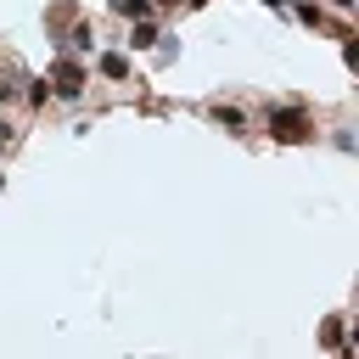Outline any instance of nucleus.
<instances>
[{
	"mask_svg": "<svg viewBox=\"0 0 359 359\" xmlns=\"http://www.w3.org/2000/svg\"><path fill=\"white\" fill-rule=\"evenodd\" d=\"M95 67H101V79L123 84V79H129V50H101V56H95Z\"/></svg>",
	"mask_w": 359,
	"mask_h": 359,
	"instance_id": "nucleus-3",
	"label": "nucleus"
},
{
	"mask_svg": "<svg viewBox=\"0 0 359 359\" xmlns=\"http://www.w3.org/2000/svg\"><path fill=\"white\" fill-rule=\"evenodd\" d=\"M151 6H180V0H151Z\"/></svg>",
	"mask_w": 359,
	"mask_h": 359,
	"instance_id": "nucleus-12",
	"label": "nucleus"
},
{
	"mask_svg": "<svg viewBox=\"0 0 359 359\" xmlns=\"http://www.w3.org/2000/svg\"><path fill=\"white\" fill-rule=\"evenodd\" d=\"M107 6H112L118 17H129V22H135V17H151V11H157L151 0H107Z\"/></svg>",
	"mask_w": 359,
	"mask_h": 359,
	"instance_id": "nucleus-8",
	"label": "nucleus"
},
{
	"mask_svg": "<svg viewBox=\"0 0 359 359\" xmlns=\"http://www.w3.org/2000/svg\"><path fill=\"white\" fill-rule=\"evenodd\" d=\"M45 79H50V90H56L62 101H79V95H84V84H90V73H84V67H79L73 56H56Z\"/></svg>",
	"mask_w": 359,
	"mask_h": 359,
	"instance_id": "nucleus-2",
	"label": "nucleus"
},
{
	"mask_svg": "<svg viewBox=\"0 0 359 359\" xmlns=\"http://www.w3.org/2000/svg\"><path fill=\"white\" fill-rule=\"evenodd\" d=\"M208 118H213V123H224V129H236V135L247 129V112H241V107H224V101H213V107H208Z\"/></svg>",
	"mask_w": 359,
	"mask_h": 359,
	"instance_id": "nucleus-5",
	"label": "nucleus"
},
{
	"mask_svg": "<svg viewBox=\"0 0 359 359\" xmlns=\"http://www.w3.org/2000/svg\"><path fill=\"white\" fill-rule=\"evenodd\" d=\"M269 135H275V140H286V146L314 140V118H309L303 107H269Z\"/></svg>",
	"mask_w": 359,
	"mask_h": 359,
	"instance_id": "nucleus-1",
	"label": "nucleus"
},
{
	"mask_svg": "<svg viewBox=\"0 0 359 359\" xmlns=\"http://www.w3.org/2000/svg\"><path fill=\"white\" fill-rule=\"evenodd\" d=\"M286 6H292V17H297L303 28H325V11H320L314 0H286Z\"/></svg>",
	"mask_w": 359,
	"mask_h": 359,
	"instance_id": "nucleus-7",
	"label": "nucleus"
},
{
	"mask_svg": "<svg viewBox=\"0 0 359 359\" xmlns=\"http://www.w3.org/2000/svg\"><path fill=\"white\" fill-rule=\"evenodd\" d=\"M0 185H6V180H0Z\"/></svg>",
	"mask_w": 359,
	"mask_h": 359,
	"instance_id": "nucleus-13",
	"label": "nucleus"
},
{
	"mask_svg": "<svg viewBox=\"0 0 359 359\" xmlns=\"http://www.w3.org/2000/svg\"><path fill=\"white\" fill-rule=\"evenodd\" d=\"M62 50H67V56H90V50H95V28H90V22H73Z\"/></svg>",
	"mask_w": 359,
	"mask_h": 359,
	"instance_id": "nucleus-4",
	"label": "nucleus"
},
{
	"mask_svg": "<svg viewBox=\"0 0 359 359\" xmlns=\"http://www.w3.org/2000/svg\"><path fill=\"white\" fill-rule=\"evenodd\" d=\"M146 45H157V22H151V17H135V28H129V50H146Z\"/></svg>",
	"mask_w": 359,
	"mask_h": 359,
	"instance_id": "nucleus-6",
	"label": "nucleus"
},
{
	"mask_svg": "<svg viewBox=\"0 0 359 359\" xmlns=\"http://www.w3.org/2000/svg\"><path fill=\"white\" fill-rule=\"evenodd\" d=\"M325 6H337V11H353V0H325Z\"/></svg>",
	"mask_w": 359,
	"mask_h": 359,
	"instance_id": "nucleus-11",
	"label": "nucleus"
},
{
	"mask_svg": "<svg viewBox=\"0 0 359 359\" xmlns=\"http://www.w3.org/2000/svg\"><path fill=\"white\" fill-rule=\"evenodd\" d=\"M11 140H17V129H11V123H6V118H0V151H6V146H11Z\"/></svg>",
	"mask_w": 359,
	"mask_h": 359,
	"instance_id": "nucleus-10",
	"label": "nucleus"
},
{
	"mask_svg": "<svg viewBox=\"0 0 359 359\" xmlns=\"http://www.w3.org/2000/svg\"><path fill=\"white\" fill-rule=\"evenodd\" d=\"M45 101H50V79H34L28 84V107H45Z\"/></svg>",
	"mask_w": 359,
	"mask_h": 359,
	"instance_id": "nucleus-9",
	"label": "nucleus"
}]
</instances>
